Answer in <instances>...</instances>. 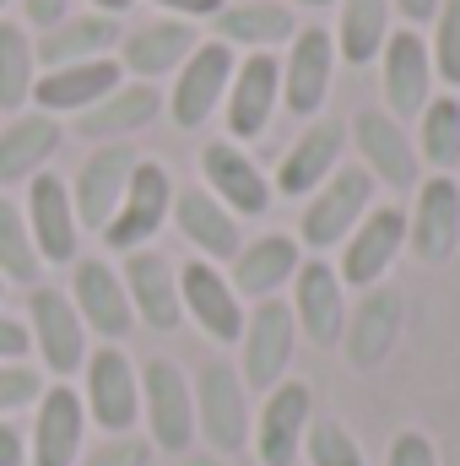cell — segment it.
I'll return each mask as SVG.
<instances>
[{
    "instance_id": "45",
    "label": "cell",
    "mask_w": 460,
    "mask_h": 466,
    "mask_svg": "<svg viewBox=\"0 0 460 466\" xmlns=\"http://www.w3.org/2000/svg\"><path fill=\"white\" fill-rule=\"evenodd\" d=\"M157 11H168V16H179V22H201V16H217L228 0H152Z\"/></svg>"
},
{
    "instance_id": "22",
    "label": "cell",
    "mask_w": 460,
    "mask_h": 466,
    "mask_svg": "<svg viewBox=\"0 0 460 466\" xmlns=\"http://www.w3.org/2000/svg\"><path fill=\"white\" fill-rule=\"evenodd\" d=\"M179 304H185V320H195L212 342L238 348L244 337V299L233 293V282L223 277V266L212 260H185L179 266Z\"/></svg>"
},
{
    "instance_id": "1",
    "label": "cell",
    "mask_w": 460,
    "mask_h": 466,
    "mask_svg": "<svg viewBox=\"0 0 460 466\" xmlns=\"http://www.w3.org/2000/svg\"><path fill=\"white\" fill-rule=\"evenodd\" d=\"M190 390H195V440H206V451L223 456V461L238 456L249 445V429H255L249 385L238 380V369L228 358H206Z\"/></svg>"
},
{
    "instance_id": "4",
    "label": "cell",
    "mask_w": 460,
    "mask_h": 466,
    "mask_svg": "<svg viewBox=\"0 0 460 466\" xmlns=\"http://www.w3.org/2000/svg\"><path fill=\"white\" fill-rule=\"evenodd\" d=\"M298 358V320L287 309V299H265L244 315V337H238V380L249 390H276L287 380Z\"/></svg>"
},
{
    "instance_id": "38",
    "label": "cell",
    "mask_w": 460,
    "mask_h": 466,
    "mask_svg": "<svg viewBox=\"0 0 460 466\" xmlns=\"http://www.w3.org/2000/svg\"><path fill=\"white\" fill-rule=\"evenodd\" d=\"M304 456H309V466H368L363 461V445L346 434V423H336V418H315L309 423Z\"/></svg>"
},
{
    "instance_id": "14",
    "label": "cell",
    "mask_w": 460,
    "mask_h": 466,
    "mask_svg": "<svg viewBox=\"0 0 460 466\" xmlns=\"http://www.w3.org/2000/svg\"><path fill=\"white\" fill-rule=\"evenodd\" d=\"M87 451V407L82 390L55 380L44 385L38 407H33V434H27V461L33 466H76Z\"/></svg>"
},
{
    "instance_id": "24",
    "label": "cell",
    "mask_w": 460,
    "mask_h": 466,
    "mask_svg": "<svg viewBox=\"0 0 460 466\" xmlns=\"http://www.w3.org/2000/svg\"><path fill=\"white\" fill-rule=\"evenodd\" d=\"M406 244L417 260L439 266L460 249V185L455 174H428L406 212Z\"/></svg>"
},
{
    "instance_id": "16",
    "label": "cell",
    "mask_w": 460,
    "mask_h": 466,
    "mask_svg": "<svg viewBox=\"0 0 460 466\" xmlns=\"http://www.w3.org/2000/svg\"><path fill=\"white\" fill-rule=\"evenodd\" d=\"M401 249H406V212L395 201L368 207V218L346 233V244H342V266H336L342 288H357V293L379 288Z\"/></svg>"
},
{
    "instance_id": "49",
    "label": "cell",
    "mask_w": 460,
    "mask_h": 466,
    "mask_svg": "<svg viewBox=\"0 0 460 466\" xmlns=\"http://www.w3.org/2000/svg\"><path fill=\"white\" fill-rule=\"evenodd\" d=\"M93 11H104V16H119V11H130V0H87Z\"/></svg>"
},
{
    "instance_id": "43",
    "label": "cell",
    "mask_w": 460,
    "mask_h": 466,
    "mask_svg": "<svg viewBox=\"0 0 460 466\" xmlns=\"http://www.w3.org/2000/svg\"><path fill=\"white\" fill-rule=\"evenodd\" d=\"M27 352H33L27 320H16V315L0 309V363H27Z\"/></svg>"
},
{
    "instance_id": "15",
    "label": "cell",
    "mask_w": 460,
    "mask_h": 466,
    "mask_svg": "<svg viewBox=\"0 0 460 466\" xmlns=\"http://www.w3.org/2000/svg\"><path fill=\"white\" fill-rule=\"evenodd\" d=\"M22 218L33 233V249L44 266H71L82 255V223H76V207H71V185L60 174H33L27 179V201H22Z\"/></svg>"
},
{
    "instance_id": "11",
    "label": "cell",
    "mask_w": 460,
    "mask_h": 466,
    "mask_svg": "<svg viewBox=\"0 0 460 466\" xmlns=\"http://www.w3.org/2000/svg\"><path fill=\"white\" fill-rule=\"evenodd\" d=\"M71 304L87 326V337H104L109 348L125 342L135 331V309H130V293H125V277L104 255H76L71 260Z\"/></svg>"
},
{
    "instance_id": "37",
    "label": "cell",
    "mask_w": 460,
    "mask_h": 466,
    "mask_svg": "<svg viewBox=\"0 0 460 466\" xmlns=\"http://www.w3.org/2000/svg\"><path fill=\"white\" fill-rule=\"evenodd\" d=\"M0 277L16 282V288H38V277H44V260L33 249L27 218L11 201V190H0Z\"/></svg>"
},
{
    "instance_id": "52",
    "label": "cell",
    "mask_w": 460,
    "mask_h": 466,
    "mask_svg": "<svg viewBox=\"0 0 460 466\" xmlns=\"http://www.w3.org/2000/svg\"><path fill=\"white\" fill-rule=\"evenodd\" d=\"M5 5H11V0H0V11H5Z\"/></svg>"
},
{
    "instance_id": "27",
    "label": "cell",
    "mask_w": 460,
    "mask_h": 466,
    "mask_svg": "<svg viewBox=\"0 0 460 466\" xmlns=\"http://www.w3.org/2000/svg\"><path fill=\"white\" fill-rule=\"evenodd\" d=\"M195 44H201L195 22H179V16L141 22L135 33L119 38V71H130V82H152V87H157L163 76H174V71L190 60Z\"/></svg>"
},
{
    "instance_id": "28",
    "label": "cell",
    "mask_w": 460,
    "mask_h": 466,
    "mask_svg": "<svg viewBox=\"0 0 460 466\" xmlns=\"http://www.w3.org/2000/svg\"><path fill=\"white\" fill-rule=\"evenodd\" d=\"M119 82H125V71H119V60H82V66H55V71H38V82H33V109H44V115H87L93 104H104L109 93H115Z\"/></svg>"
},
{
    "instance_id": "44",
    "label": "cell",
    "mask_w": 460,
    "mask_h": 466,
    "mask_svg": "<svg viewBox=\"0 0 460 466\" xmlns=\"http://www.w3.org/2000/svg\"><path fill=\"white\" fill-rule=\"evenodd\" d=\"M65 16H71V0H22V27L49 33V27L65 22Z\"/></svg>"
},
{
    "instance_id": "47",
    "label": "cell",
    "mask_w": 460,
    "mask_h": 466,
    "mask_svg": "<svg viewBox=\"0 0 460 466\" xmlns=\"http://www.w3.org/2000/svg\"><path fill=\"white\" fill-rule=\"evenodd\" d=\"M390 11H401V16H406V27H423V22H434V16H439V0H390Z\"/></svg>"
},
{
    "instance_id": "21",
    "label": "cell",
    "mask_w": 460,
    "mask_h": 466,
    "mask_svg": "<svg viewBox=\"0 0 460 466\" xmlns=\"http://www.w3.org/2000/svg\"><path fill=\"white\" fill-rule=\"evenodd\" d=\"M352 141H357V157L374 174V185H390V190L423 185V157H417V141L406 136L401 119H390L385 109H363L352 119Z\"/></svg>"
},
{
    "instance_id": "33",
    "label": "cell",
    "mask_w": 460,
    "mask_h": 466,
    "mask_svg": "<svg viewBox=\"0 0 460 466\" xmlns=\"http://www.w3.org/2000/svg\"><path fill=\"white\" fill-rule=\"evenodd\" d=\"M157 115H163V93H157L152 82H119L104 104H93L87 115H76V130H82L87 141L109 147V141H125V136L146 130Z\"/></svg>"
},
{
    "instance_id": "12",
    "label": "cell",
    "mask_w": 460,
    "mask_h": 466,
    "mask_svg": "<svg viewBox=\"0 0 460 466\" xmlns=\"http://www.w3.org/2000/svg\"><path fill=\"white\" fill-rule=\"evenodd\" d=\"M315 423V396L304 380H282L276 390H265L260 418L249 429V451L260 466H298L304 461V434Z\"/></svg>"
},
{
    "instance_id": "25",
    "label": "cell",
    "mask_w": 460,
    "mask_h": 466,
    "mask_svg": "<svg viewBox=\"0 0 460 466\" xmlns=\"http://www.w3.org/2000/svg\"><path fill=\"white\" fill-rule=\"evenodd\" d=\"M119 277H125V293H130V309H135V320L141 326H152V331H179V320H185V304H179V271H174V260L163 255V249H130L125 255V266H119Z\"/></svg>"
},
{
    "instance_id": "42",
    "label": "cell",
    "mask_w": 460,
    "mask_h": 466,
    "mask_svg": "<svg viewBox=\"0 0 460 466\" xmlns=\"http://www.w3.org/2000/svg\"><path fill=\"white\" fill-rule=\"evenodd\" d=\"M385 466H439V451H434V440L423 429H406V434H395Z\"/></svg>"
},
{
    "instance_id": "5",
    "label": "cell",
    "mask_w": 460,
    "mask_h": 466,
    "mask_svg": "<svg viewBox=\"0 0 460 466\" xmlns=\"http://www.w3.org/2000/svg\"><path fill=\"white\" fill-rule=\"evenodd\" d=\"M27 337H33V352H38L44 374H55V380L82 374V363L93 352L87 348V326H82L71 293L65 288H49V282L27 288Z\"/></svg>"
},
{
    "instance_id": "20",
    "label": "cell",
    "mask_w": 460,
    "mask_h": 466,
    "mask_svg": "<svg viewBox=\"0 0 460 466\" xmlns=\"http://www.w3.org/2000/svg\"><path fill=\"white\" fill-rule=\"evenodd\" d=\"M135 147L130 141H109V147H93L87 152V163L76 168V179H71V207H76V223L93 233L109 228V218L119 212V201H125V185H130V174H135Z\"/></svg>"
},
{
    "instance_id": "26",
    "label": "cell",
    "mask_w": 460,
    "mask_h": 466,
    "mask_svg": "<svg viewBox=\"0 0 460 466\" xmlns=\"http://www.w3.org/2000/svg\"><path fill=\"white\" fill-rule=\"evenodd\" d=\"M298 266H304V244H298L293 233H260V238L238 244L228 282H233L238 299L265 304V299H276L282 288H293Z\"/></svg>"
},
{
    "instance_id": "35",
    "label": "cell",
    "mask_w": 460,
    "mask_h": 466,
    "mask_svg": "<svg viewBox=\"0 0 460 466\" xmlns=\"http://www.w3.org/2000/svg\"><path fill=\"white\" fill-rule=\"evenodd\" d=\"M33 82H38V49L33 33L11 16H0V109L22 115L33 104Z\"/></svg>"
},
{
    "instance_id": "31",
    "label": "cell",
    "mask_w": 460,
    "mask_h": 466,
    "mask_svg": "<svg viewBox=\"0 0 460 466\" xmlns=\"http://www.w3.org/2000/svg\"><path fill=\"white\" fill-rule=\"evenodd\" d=\"M217 38L228 49H244V55H271L276 44H287L298 33V11L287 0H228L217 16H212Z\"/></svg>"
},
{
    "instance_id": "32",
    "label": "cell",
    "mask_w": 460,
    "mask_h": 466,
    "mask_svg": "<svg viewBox=\"0 0 460 466\" xmlns=\"http://www.w3.org/2000/svg\"><path fill=\"white\" fill-rule=\"evenodd\" d=\"M119 38V16H104V11H87V16H65L55 22L44 38H33L38 49V71H55V66H82V60H104Z\"/></svg>"
},
{
    "instance_id": "9",
    "label": "cell",
    "mask_w": 460,
    "mask_h": 466,
    "mask_svg": "<svg viewBox=\"0 0 460 466\" xmlns=\"http://www.w3.org/2000/svg\"><path fill=\"white\" fill-rule=\"evenodd\" d=\"M331 76H336V38L331 27L309 22L287 38V55H282V109L293 119H320L325 98H331Z\"/></svg>"
},
{
    "instance_id": "7",
    "label": "cell",
    "mask_w": 460,
    "mask_h": 466,
    "mask_svg": "<svg viewBox=\"0 0 460 466\" xmlns=\"http://www.w3.org/2000/svg\"><path fill=\"white\" fill-rule=\"evenodd\" d=\"M82 407L98 434H135L141 418V374L125 348H93L82 363Z\"/></svg>"
},
{
    "instance_id": "40",
    "label": "cell",
    "mask_w": 460,
    "mask_h": 466,
    "mask_svg": "<svg viewBox=\"0 0 460 466\" xmlns=\"http://www.w3.org/2000/svg\"><path fill=\"white\" fill-rule=\"evenodd\" d=\"M44 396V369L33 363H0V418L22 412V407H38Z\"/></svg>"
},
{
    "instance_id": "6",
    "label": "cell",
    "mask_w": 460,
    "mask_h": 466,
    "mask_svg": "<svg viewBox=\"0 0 460 466\" xmlns=\"http://www.w3.org/2000/svg\"><path fill=\"white\" fill-rule=\"evenodd\" d=\"M233 66H238V49H228L223 38H201V44L190 49V60L174 71V93L163 98L168 119H174L179 130H201L212 115H223Z\"/></svg>"
},
{
    "instance_id": "46",
    "label": "cell",
    "mask_w": 460,
    "mask_h": 466,
    "mask_svg": "<svg viewBox=\"0 0 460 466\" xmlns=\"http://www.w3.org/2000/svg\"><path fill=\"white\" fill-rule=\"evenodd\" d=\"M27 461V434H16L5 418H0V466H22Z\"/></svg>"
},
{
    "instance_id": "34",
    "label": "cell",
    "mask_w": 460,
    "mask_h": 466,
    "mask_svg": "<svg viewBox=\"0 0 460 466\" xmlns=\"http://www.w3.org/2000/svg\"><path fill=\"white\" fill-rule=\"evenodd\" d=\"M390 0H342L336 5V27H331V38H336V60L346 66H374L379 60V49H385V38H390Z\"/></svg>"
},
{
    "instance_id": "18",
    "label": "cell",
    "mask_w": 460,
    "mask_h": 466,
    "mask_svg": "<svg viewBox=\"0 0 460 466\" xmlns=\"http://www.w3.org/2000/svg\"><path fill=\"white\" fill-rule=\"evenodd\" d=\"M401 326H406V304H401V293L395 288H368L352 309H346V331H342V358L346 369H357V374H374L395 342H401Z\"/></svg>"
},
{
    "instance_id": "19",
    "label": "cell",
    "mask_w": 460,
    "mask_h": 466,
    "mask_svg": "<svg viewBox=\"0 0 460 466\" xmlns=\"http://www.w3.org/2000/svg\"><path fill=\"white\" fill-rule=\"evenodd\" d=\"M293 320H298V337H309V348H342L346 331V288L336 277L331 260L309 255L293 277V299H287Z\"/></svg>"
},
{
    "instance_id": "10",
    "label": "cell",
    "mask_w": 460,
    "mask_h": 466,
    "mask_svg": "<svg viewBox=\"0 0 460 466\" xmlns=\"http://www.w3.org/2000/svg\"><path fill=\"white\" fill-rule=\"evenodd\" d=\"M379 93H385V115L390 119H417L434 98V55L423 27H390L385 49H379Z\"/></svg>"
},
{
    "instance_id": "13",
    "label": "cell",
    "mask_w": 460,
    "mask_h": 466,
    "mask_svg": "<svg viewBox=\"0 0 460 466\" xmlns=\"http://www.w3.org/2000/svg\"><path fill=\"white\" fill-rule=\"evenodd\" d=\"M282 109V60L276 55H238L228 82V98H223V125H228V141H260L271 130V119Z\"/></svg>"
},
{
    "instance_id": "23",
    "label": "cell",
    "mask_w": 460,
    "mask_h": 466,
    "mask_svg": "<svg viewBox=\"0 0 460 466\" xmlns=\"http://www.w3.org/2000/svg\"><path fill=\"white\" fill-rule=\"evenodd\" d=\"M201 174H206V190L228 207L233 218H265L271 201H276L265 168L238 141H206L201 147Z\"/></svg>"
},
{
    "instance_id": "29",
    "label": "cell",
    "mask_w": 460,
    "mask_h": 466,
    "mask_svg": "<svg viewBox=\"0 0 460 466\" xmlns=\"http://www.w3.org/2000/svg\"><path fill=\"white\" fill-rule=\"evenodd\" d=\"M65 141V125L44 109H22V115H5L0 125V190L11 185H27L33 174L49 168V157L60 152Z\"/></svg>"
},
{
    "instance_id": "17",
    "label": "cell",
    "mask_w": 460,
    "mask_h": 466,
    "mask_svg": "<svg viewBox=\"0 0 460 466\" xmlns=\"http://www.w3.org/2000/svg\"><path fill=\"white\" fill-rule=\"evenodd\" d=\"M346 157V125L342 119H309L298 130V141L282 152L276 174H271V190L287 196V201H309Z\"/></svg>"
},
{
    "instance_id": "36",
    "label": "cell",
    "mask_w": 460,
    "mask_h": 466,
    "mask_svg": "<svg viewBox=\"0 0 460 466\" xmlns=\"http://www.w3.org/2000/svg\"><path fill=\"white\" fill-rule=\"evenodd\" d=\"M417 157L434 174H455L460 168V98L455 93L428 98V109L417 115Z\"/></svg>"
},
{
    "instance_id": "30",
    "label": "cell",
    "mask_w": 460,
    "mask_h": 466,
    "mask_svg": "<svg viewBox=\"0 0 460 466\" xmlns=\"http://www.w3.org/2000/svg\"><path fill=\"white\" fill-rule=\"evenodd\" d=\"M168 223H179V233L195 244V255L212 260V266H217V260H233L238 244H244L238 218H233L206 185H185V190H174V218H168Z\"/></svg>"
},
{
    "instance_id": "8",
    "label": "cell",
    "mask_w": 460,
    "mask_h": 466,
    "mask_svg": "<svg viewBox=\"0 0 460 466\" xmlns=\"http://www.w3.org/2000/svg\"><path fill=\"white\" fill-rule=\"evenodd\" d=\"M174 174L157 163V157H141L135 163V174H130V185H125V201H119V212L109 218V228H104V244L115 249V255H130V249H146L163 223L174 218Z\"/></svg>"
},
{
    "instance_id": "41",
    "label": "cell",
    "mask_w": 460,
    "mask_h": 466,
    "mask_svg": "<svg viewBox=\"0 0 460 466\" xmlns=\"http://www.w3.org/2000/svg\"><path fill=\"white\" fill-rule=\"evenodd\" d=\"M76 466H152V445L141 434H104L98 445L82 451Z\"/></svg>"
},
{
    "instance_id": "39",
    "label": "cell",
    "mask_w": 460,
    "mask_h": 466,
    "mask_svg": "<svg viewBox=\"0 0 460 466\" xmlns=\"http://www.w3.org/2000/svg\"><path fill=\"white\" fill-rule=\"evenodd\" d=\"M428 55H434V76L445 87H460V0H439Z\"/></svg>"
},
{
    "instance_id": "50",
    "label": "cell",
    "mask_w": 460,
    "mask_h": 466,
    "mask_svg": "<svg viewBox=\"0 0 460 466\" xmlns=\"http://www.w3.org/2000/svg\"><path fill=\"white\" fill-rule=\"evenodd\" d=\"M287 5H304V11H325V5H342V0H287Z\"/></svg>"
},
{
    "instance_id": "51",
    "label": "cell",
    "mask_w": 460,
    "mask_h": 466,
    "mask_svg": "<svg viewBox=\"0 0 460 466\" xmlns=\"http://www.w3.org/2000/svg\"><path fill=\"white\" fill-rule=\"evenodd\" d=\"M0 299H5V277H0Z\"/></svg>"
},
{
    "instance_id": "3",
    "label": "cell",
    "mask_w": 460,
    "mask_h": 466,
    "mask_svg": "<svg viewBox=\"0 0 460 466\" xmlns=\"http://www.w3.org/2000/svg\"><path fill=\"white\" fill-rule=\"evenodd\" d=\"M141 418H146V445L163 456H190L195 445V390L190 374L174 358H152L141 369Z\"/></svg>"
},
{
    "instance_id": "2",
    "label": "cell",
    "mask_w": 460,
    "mask_h": 466,
    "mask_svg": "<svg viewBox=\"0 0 460 466\" xmlns=\"http://www.w3.org/2000/svg\"><path fill=\"white\" fill-rule=\"evenodd\" d=\"M374 207V174L363 163H342L309 201H304V218H298V244L309 255H325V249H342L346 233L357 228Z\"/></svg>"
},
{
    "instance_id": "48",
    "label": "cell",
    "mask_w": 460,
    "mask_h": 466,
    "mask_svg": "<svg viewBox=\"0 0 460 466\" xmlns=\"http://www.w3.org/2000/svg\"><path fill=\"white\" fill-rule=\"evenodd\" d=\"M185 466H228V461H223V456H212V451H190Z\"/></svg>"
}]
</instances>
